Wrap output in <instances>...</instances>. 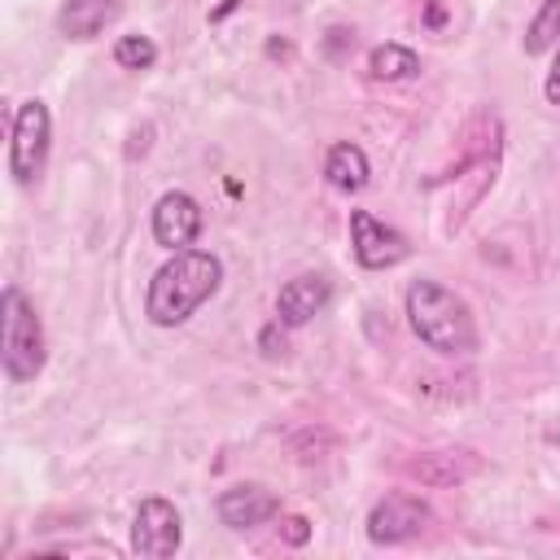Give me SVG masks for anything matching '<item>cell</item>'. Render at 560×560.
I'll list each match as a JSON object with an SVG mask.
<instances>
[{
	"mask_svg": "<svg viewBox=\"0 0 560 560\" xmlns=\"http://www.w3.org/2000/svg\"><path fill=\"white\" fill-rule=\"evenodd\" d=\"M223 284V258L210 249H175L149 280L144 293V315L158 328H179L184 319H192V311L214 298Z\"/></svg>",
	"mask_w": 560,
	"mask_h": 560,
	"instance_id": "obj_1",
	"label": "cell"
},
{
	"mask_svg": "<svg viewBox=\"0 0 560 560\" xmlns=\"http://www.w3.org/2000/svg\"><path fill=\"white\" fill-rule=\"evenodd\" d=\"M407 324L438 354H472L481 346L472 306L438 280H411L407 284Z\"/></svg>",
	"mask_w": 560,
	"mask_h": 560,
	"instance_id": "obj_2",
	"label": "cell"
},
{
	"mask_svg": "<svg viewBox=\"0 0 560 560\" xmlns=\"http://www.w3.org/2000/svg\"><path fill=\"white\" fill-rule=\"evenodd\" d=\"M0 359H4V376L18 385L35 381L48 359L44 324L18 284H4V293H0Z\"/></svg>",
	"mask_w": 560,
	"mask_h": 560,
	"instance_id": "obj_3",
	"label": "cell"
},
{
	"mask_svg": "<svg viewBox=\"0 0 560 560\" xmlns=\"http://www.w3.org/2000/svg\"><path fill=\"white\" fill-rule=\"evenodd\" d=\"M48 144H52V114L44 101H22L13 114V140H9V175L18 184H31L44 162H48Z\"/></svg>",
	"mask_w": 560,
	"mask_h": 560,
	"instance_id": "obj_4",
	"label": "cell"
},
{
	"mask_svg": "<svg viewBox=\"0 0 560 560\" xmlns=\"http://www.w3.org/2000/svg\"><path fill=\"white\" fill-rule=\"evenodd\" d=\"M179 542H184V521H179L175 503L162 494L140 499V508L131 516V551L144 560H166L179 551Z\"/></svg>",
	"mask_w": 560,
	"mask_h": 560,
	"instance_id": "obj_5",
	"label": "cell"
},
{
	"mask_svg": "<svg viewBox=\"0 0 560 560\" xmlns=\"http://www.w3.org/2000/svg\"><path fill=\"white\" fill-rule=\"evenodd\" d=\"M350 249L359 258V267L368 271H385L394 262L407 258V236L398 228H389L385 219H376L372 210H350Z\"/></svg>",
	"mask_w": 560,
	"mask_h": 560,
	"instance_id": "obj_6",
	"label": "cell"
},
{
	"mask_svg": "<svg viewBox=\"0 0 560 560\" xmlns=\"http://www.w3.org/2000/svg\"><path fill=\"white\" fill-rule=\"evenodd\" d=\"M201 236V201L184 188H171L153 201V241L162 249H188Z\"/></svg>",
	"mask_w": 560,
	"mask_h": 560,
	"instance_id": "obj_7",
	"label": "cell"
},
{
	"mask_svg": "<svg viewBox=\"0 0 560 560\" xmlns=\"http://www.w3.org/2000/svg\"><path fill=\"white\" fill-rule=\"evenodd\" d=\"M429 508L416 499V494H385L372 512H368V538L376 547H394V542H407L416 538L424 525H429Z\"/></svg>",
	"mask_w": 560,
	"mask_h": 560,
	"instance_id": "obj_8",
	"label": "cell"
},
{
	"mask_svg": "<svg viewBox=\"0 0 560 560\" xmlns=\"http://www.w3.org/2000/svg\"><path fill=\"white\" fill-rule=\"evenodd\" d=\"M214 512H219V521L228 529H254V525H267L280 512V499L258 481H241V486H228L219 494Z\"/></svg>",
	"mask_w": 560,
	"mask_h": 560,
	"instance_id": "obj_9",
	"label": "cell"
},
{
	"mask_svg": "<svg viewBox=\"0 0 560 560\" xmlns=\"http://www.w3.org/2000/svg\"><path fill=\"white\" fill-rule=\"evenodd\" d=\"M328 298H332V284H328L324 276H315V271L293 276V280L276 293V319H280L284 328H302V324H311V319L328 306Z\"/></svg>",
	"mask_w": 560,
	"mask_h": 560,
	"instance_id": "obj_10",
	"label": "cell"
},
{
	"mask_svg": "<svg viewBox=\"0 0 560 560\" xmlns=\"http://www.w3.org/2000/svg\"><path fill=\"white\" fill-rule=\"evenodd\" d=\"M481 468V459L472 451H429L402 464L407 477H416L420 486H459Z\"/></svg>",
	"mask_w": 560,
	"mask_h": 560,
	"instance_id": "obj_11",
	"label": "cell"
},
{
	"mask_svg": "<svg viewBox=\"0 0 560 560\" xmlns=\"http://www.w3.org/2000/svg\"><path fill=\"white\" fill-rule=\"evenodd\" d=\"M122 0H61L57 9V31L66 39H96L114 18Z\"/></svg>",
	"mask_w": 560,
	"mask_h": 560,
	"instance_id": "obj_12",
	"label": "cell"
},
{
	"mask_svg": "<svg viewBox=\"0 0 560 560\" xmlns=\"http://www.w3.org/2000/svg\"><path fill=\"white\" fill-rule=\"evenodd\" d=\"M368 175H372V166H368V153H363L359 144L341 140V144L328 149V158H324V179H328L337 192H359V188H368Z\"/></svg>",
	"mask_w": 560,
	"mask_h": 560,
	"instance_id": "obj_13",
	"label": "cell"
},
{
	"mask_svg": "<svg viewBox=\"0 0 560 560\" xmlns=\"http://www.w3.org/2000/svg\"><path fill=\"white\" fill-rule=\"evenodd\" d=\"M368 70H372V79L402 83V79H416L420 74V57L407 44H376L368 52Z\"/></svg>",
	"mask_w": 560,
	"mask_h": 560,
	"instance_id": "obj_14",
	"label": "cell"
},
{
	"mask_svg": "<svg viewBox=\"0 0 560 560\" xmlns=\"http://www.w3.org/2000/svg\"><path fill=\"white\" fill-rule=\"evenodd\" d=\"M556 44H560V0H542L538 13L525 26V52L538 57V52H547Z\"/></svg>",
	"mask_w": 560,
	"mask_h": 560,
	"instance_id": "obj_15",
	"label": "cell"
},
{
	"mask_svg": "<svg viewBox=\"0 0 560 560\" xmlns=\"http://www.w3.org/2000/svg\"><path fill=\"white\" fill-rule=\"evenodd\" d=\"M114 61H118L122 70H149V66L158 61V44H153L149 35H118Z\"/></svg>",
	"mask_w": 560,
	"mask_h": 560,
	"instance_id": "obj_16",
	"label": "cell"
},
{
	"mask_svg": "<svg viewBox=\"0 0 560 560\" xmlns=\"http://www.w3.org/2000/svg\"><path fill=\"white\" fill-rule=\"evenodd\" d=\"M280 538H284L289 547H302V542L311 538V521H306V516H284V521H280Z\"/></svg>",
	"mask_w": 560,
	"mask_h": 560,
	"instance_id": "obj_17",
	"label": "cell"
},
{
	"mask_svg": "<svg viewBox=\"0 0 560 560\" xmlns=\"http://www.w3.org/2000/svg\"><path fill=\"white\" fill-rule=\"evenodd\" d=\"M542 96L551 105H560V44H556V57H551V70H547V83H542Z\"/></svg>",
	"mask_w": 560,
	"mask_h": 560,
	"instance_id": "obj_18",
	"label": "cell"
},
{
	"mask_svg": "<svg viewBox=\"0 0 560 560\" xmlns=\"http://www.w3.org/2000/svg\"><path fill=\"white\" fill-rule=\"evenodd\" d=\"M442 22H446V9H442V0H429V4H424V26H429V31H438Z\"/></svg>",
	"mask_w": 560,
	"mask_h": 560,
	"instance_id": "obj_19",
	"label": "cell"
},
{
	"mask_svg": "<svg viewBox=\"0 0 560 560\" xmlns=\"http://www.w3.org/2000/svg\"><path fill=\"white\" fill-rule=\"evenodd\" d=\"M258 341H262V350H267V354H276V341H284V337H280V319H276V324H267Z\"/></svg>",
	"mask_w": 560,
	"mask_h": 560,
	"instance_id": "obj_20",
	"label": "cell"
},
{
	"mask_svg": "<svg viewBox=\"0 0 560 560\" xmlns=\"http://www.w3.org/2000/svg\"><path fill=\"white\" fill-rule=\"evenodd\" d=\"M236 4H241V0H223L219 9H210V22H223V18H228V13L236 9Z\"/></svg>",
	"mask_w": 560,
	"mask_h": 560,
	"instance_id": "obj_21",
	"label": "cell"
}]
</instances>
